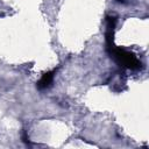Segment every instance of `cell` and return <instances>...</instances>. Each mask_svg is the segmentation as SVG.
Instances as JSON below:
<instances>
[{"label":"cell","mask_w":149,"mask_h":149,"mask_svg":"<svg viewBox=\"0 0 149 149\" xmlns=\"http://www.w3.org/2000/svg\"><path fill=\"white\" fill-rule=\"evenodd\" d=\"M109 52V55L115 59V62L129 70H139L141 68V62L139 61V58L130 51L122 49V48H118V47H112L109 50H107Z\"/></svg>","instance_id":"cell-1"},{"label":"cell","mask_w":149,"mask_h":149,"mask_svg":"<svg viewBox=\"0 0 149 149\" xmlns=\"http://www.w3.org/2000/svg\"><path fill=\"white\" fill-rule=\"evenodd\" d=\"M55 73H56V70H52V71H48L45 73L42 74L41 79L37 81L36 84V87L38 90H47L51 86L52 81H54V77H55Z\"/></svg>","instance_id":"cell-2"},{"label":"cell","mask_w":149,"mask_h":149,"mask_svg":"<svg viewBox=\"0 0 149 149\" xmlns=\"http://www.w3.org/2000/svg\"><path fill=\"white\" fill-rule=\"evenodd\" d=\"M22 141L24 142V143H27V144H29L30 142H29V137H28V135H27V132L26 130H23V133H22Z\"/></svg>","instance_id":"cell-3"},{"label":"cell","mask_w":149,"mask_h":149,"mask_svg":"<svg viewBox=\"0 0 149 149\" xmlns=\"http://www.w3.org/2000/svg\"><path fill=\"white\" fill-rule=\"evenodd\" d=\"M119 2H122V3H127V2H130V0H118Z\"/></svg>","instance_id":"cell-4"}]
</instances>
